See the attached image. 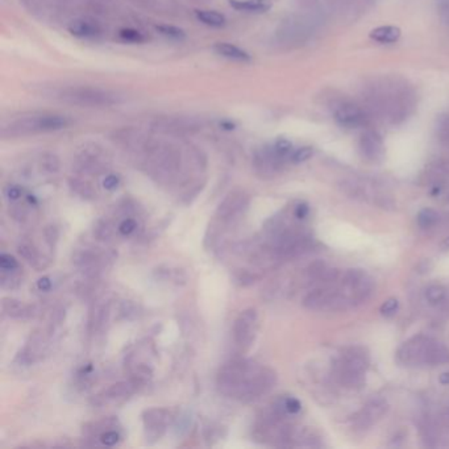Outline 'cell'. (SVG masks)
Here are the masks:
<instances>
[{
    "label": "cell",
    "mask_w": 449,
    "mask_h": 449,
    "mask_svg": "<svg viewBox=\"0 0 449 449\" xmlns=\"http://www.w3.org/2000/svg\"><path fill=\"white\" fill-rule=\"evenodd\" d=\"M276 382L274 370L260 367L249 360H232L224 364L217 374L220 393L245 403L264 397L274 388Z\"/></svg>",
    "instance_id": "6da1fadb"
},
{
    "label": "cell",
    "mask_w": 449,
    "mask_h": 449,
    "mask_svg": "<svg viewBox=\"0 0 449 449\" xmlns=\"http://www.w3.org/2000/svg\"><path fill=\"white\" fill-rule=\"evenodd\" d=\"M370 108L391 124L403 122L415 108V94L406 81L385 78L370 86Z\"/></svg>",
    "instance_id": "7a4b0ae2"
},
{
    "label": "cell",
    "mask_w": 449,
    "mask_h": 449,
    "mask_svg": "<svg viewBox=\"0 0 449 449\" xmlns=\"http://www.w3.org/2000/svg\"><path fill=\"white\" fill-rule=\"evenodd\" d=\"M448 358L447 348L426 336L411 337L399 347L397 352L399 364L405 367H434L445 362Z\"/></svg>",
    "instance_id": "3957f363"
},
{
    "label": "cell",
    "mask_w": 449,
    "mask_h": 449,
    "mask_svg": "<svg viewBox=\"0 0 449 449\" xmlns=\"http://www.w3.org/2000/svg\"><path fill=\"white\" fill-rule=\"evenodd\" d=\"M72 120L61 115L51 113H23L11 119L3 125V136H27L34 133L57 132L70 125Z\"/></svg>",
    "instance_id": "277c9868"
},
{
    "label": "cell",
    "mask_w": 449,
    "mask_h": 449,
    "mask_svg": "<svg viewBox=\"0 0 449 449\" xmlns=\"http://www.w3.org/2000/svg\"><path fill=\"white\" fill-rule=\"evenodd\" d=\"M48 95L80 107H113L122 102V96L119 92L90 86L60 87L53 92H48Z\"/></svg>",
    "instance_id": "5b68a950"
},
{
    "label": "cell",
    "mask_w": 449,
    "mask_h": 449,
    "mask_svg": "<svg viewBox=\"0 0 449 449\" xmlns=\"http://www.w3.org/2000/svg\"><path fill=\"white\" fill-rule=\"evenodd\" d=\"M369 355L362 347L348 348L334 365V376L346 388H360L369 367Z\"/></svg>",
    "instance_id": "8992f818"
},
{
    "label": "cell",
    "mask_w": 449,
    "mask_h": 449,
    "mask_svg": "<svg viewBox=\"0 0 449 449\" xmlns=\"http://www.w3.org/2000/svg\"><path fill=\"white\" fill-rule=\"evenodd\" d=\"M334 119L344 129H356L367 125V115L361 106L343 101L334 107Z\"/></svg>",
    "instance_id": "52a82bcc"
},
{
    "label": "cell",
    "mask_w": 449,
    "mask_h": 449,
    "mask_svg": "<svg viewBox=\"0 0 449 449\" xmlns=\"http://www.w3.org/2000/svg\"><path fill=\"white\" fill-rule=\"evenodd\" d=\"M258 315L255 308H246L236 317L234 324V340L239 347L249 348L255 341Z\"/></svg>",
    "instance_id": "ba28073f"
},
{
    "label": "cell",
    "mask_w": 449,
    "mask_h": 449,
    "mask_svg": "<svg viewBox=\"0 0 449 449\" xmlns=\"http://www.w3.org/2000/svg\"><path fill=\"white\" fill-rule=\"evenodd\" d=\"M145 438L149 443H154L163 438L170 420V412L165 408H151L144 412Z\"/></svg>",
    "instance_id": "9c48e42d"
},
{
    "label": "cell",
    "mask_w": 449,
    "mask_h": 449,
    "mask_svg": "<svg viewBox=\"0 0 449 449\" xmlns=\"http://www.w3.org/2000/svg\"><path fill=\"white\" fill-rule=\"evenodd\" d=\"M360 152L362 157L370 163H379L384 160L385 156V145L382 136L373 129H367L361 134L358 143Z\"/></svg>",
    "instance_id": "30bf717a"
},
{
    "label": "cell",
    "mask_w": 449,
    "mask_h": 449,
    "mask_svg": "<svg viewBox=\"0 0 449 449\" xmlns=\"http://www.w3.org/2000/svg\"><path fill=\"white\" fill-rule=\"evenodd\" d=\"M248 204H249V196L241 190H235V191H231L220 202L216 210V215L217 217L223 220H228L243 213L248 207Z\"/></svg>",
    "instance_id": "8fae6325"
},
{
    "label": "cell",
    "mask_w": 449,
    "mask_h": 449,
    "mask_svg": "<svg viewBox=\"0 0 449 449\" xmlns=\"http://www.w3.org/2000/svg\"><path fill=\"white\" fill-rule=\"evenodd\" d=\"M388 411V402L382 398H373L358 415L356 426L360 429H370Z\"/></svg>",
    "instance_id": "7c38bea8"
},
{
    "label": "cell",
    "mask_w": 449,
    "mask_h": 449,
    "mask_svg": "<svg viewBox=\"0 0 449 449\" xmlns=\"http://www.w3.org/2000/svg\"><path fill=\"white\" fill-rule=\"evenodd\" d=\"M77 161H78V165L81 166L82 170L86 173H98L102 170L103 166H104L102 152L96 146L84 148L81 153L78 154Z\"/></svg>",
    "instance_id": "4fadbf2b"
},
{
    "label": "cell",
    "mask_w": 449,
    "mask_h": 449,
    "mask_svg": "<svg viewBox=\"0 0 449 449\" xmlns=\"http://www.w3.org/2000/svg\"><path fill=\"white\" fill-rule=\"evenodd\" d=\"M213 49L217 56L229 61L240 62V63H248L252 61V56L248 51L229 42H216Z\"/></svg>",
    "instance_id": "5bb4252c"
},
{
    "label": "cell",
    "mask_w": 449,
    "mask_h": 449,
    "mask_svg": "<svg viewBox=\"0 0 449 449\" xmlns=\"http://www.w3.org/2000/svg\"><path fill=\"white\" fill-rule=\"evenodd\" d=\"M68 30L78 39H96L101 36L99 25L89 19H75L69 24Z\"/></svg>",
    "instance_id": "9a60e30c"
},
{
    "label": "cell",
    "mask_w": 449,
    "mask_h": 449,
    "mask_svg": "<svg viewBox=\"0 0 449 449\" xmlns=\"http://www.w3.org/2000/svg\"><path fill=\"white\" fill-rule=\"evenodd\" d=\"M402 32L394 25H382L370 32V39L379 44H394L400 39Z\"/></svg>",
    "instance_id": "2e32d148"
},
{
    "label": "cell",
    "mask_w": 449,
    "mask_h": 449,
    "mask_svg": "<svg viewBox=\"0 0 449 449\" xmlns=\"http://www.w3.org/2000/svg\"><path fill=\"white\" fill-rule=\"evenodd\" d=\"M231 6L237 11L249 13H264L270 10V0H231Z\"/></svg>",
    "instance_id": "e0dca14e"
},
{
    "label": "cell",
    "mask_w": 449,
    "mask_h": 449,
    "mask_svg": "<svg viewBox=\"0 0 449 449\" xmlns=\"http://www.w3.org/2000/svg\"><path fill=\"white\" fill-rule=\"evenodd\" d=\"M196 19L203 23L204 25L213 27V28H222L224 27L227 19L224 15L216 12V11L201 10L195 12Z\"/></svg>",
    "instance_id": "ac0fdd59"
},
{
    "label": "cell",
    "mask_w": 449,
    "mask_h": 449,
    "mask_svg": "<svg viewBox=\"0 0 449 449\" xmlns=\"http://www.w3.org/2000/svg\"><path fill=\"white\" fill-rule=\"evenodd\" d=\"M1 306H3V311L6 312V315H8L10 317L19 319V317L30 315V307L23 305L20 301H16L12 298H4Z\"/></svg>",
    "instance_id": "d6986e66"
},
{
    "label": "cell",
    "mask_w": 449,
    "mask_h": 449,
    "mask_svg": "<svg viewBox=\"0 0 449 449\" xmlns=\"http://www.w3.org/2000/svg\"><path fill=\"white\" fill-rule=\"evenodd\" d=\"M136 386L137 385L133 381L118 382V384H115L111 388H108L104 394H106V398L108 399L127 398V397H129L132 394Z\"/></svg>",
    "instance_id": "ffe728a7"
},
{
    "label": "cell",
    "mask_w": 449,
    "mask_h": 449,
    "mask_svg": "<svg viewBox=\"0 0 449 449\" xmlns=\"http://www.w3.org/2000/svg\"><path fill=\"white\" fill-rule=\"evenodd\" d=\"M18 252H19V255H20L25 261H28L31 265L37 267L41 263L39 251H37L30 241H21L19 246H18Z\"/></svg>",
    "instance_id": "44dd1931"
},
{
    "label": "cell",
    "mask_w": 449,
    "mask_h": 449,
    "mask_svg": "<svg viewBox=\"0 0 449 449\" xmlns=\"http://www.w3.org/2000/svg\"><path fill=\"white\" fill-rule=\"evenodd\" d=\"M70 187L75 194L80 195L83 199H94L96 196V193L94 191L92 186L82 179H70Z\"/></svg>",
    "instance_id": "7402d4cb"
},
{
    "label": "cell",
    "mask_w": 449,
    "mask_h": 449,
    "mask_svg": "<svg viewBox=\"0 0 449 449\" xmlns=\"http://www.w3.org/2000/svg\"><path fill=\"white\" fill-rule=\"evenodd\" d=\"M424 296L429 305H440L447 296V289L441 285H431L426 289Z\"/></svg>",
    "instance_id": "603a6c76"
},
{
    "label": "cell",
    "mask_w": 449,
    "mask_h": 449,
    "mask_svg": "<svg viewBox=\"0 0 449 449\" xmlns=\"http://www.w3.org/2000/svg\"><path fill=\"white\" fill-rule=\"evenodd\" d=\"M438 220H439V214L435 210H432V208H424V210H422L419 213L418 224L423 229L432 228L434 225L438 223Z\"/></svg>",
    "instance_id": "cb8c5ba5"
},
{
    "label": "cell",
    "mask_w": 449,
    "mask_h": 449,
    "mask_svg": "<svg viewBox=\"0 0 449 449\" xmlns=\"http://www.w3.org/2000/svg\"><path fill=\"white\" fill-rule=\"evenodd\" d=\"M157 31L160 32L163 34V37H167L170 40H184L186 37V33L184 30L178 28V27H174V25H167V24H163V25H158L157 27Z\"/></svg>",
    "instance_id": "d4e9b609"
},
{
    "label": "cell",
    "mask_w": 449,
    "mask_h": 449,
    "mask_svg": "<svg viewBox=\"0 0 449 449\" xmlns=\"http://www.w3.org/2000/svg\"><path fill=\"white\" fill-rule=\"evenodd\" d=\"M41 167L46 173H57L60 169V161L54 154H45L41 158Z\"/></svg>",
    "instance_id": "484cf974"
},
{
    "label": "cell",
    "mask_w": 449,
    "mask_h": 449,
    "mask_svg": "<svg viewBox=\"0 0 449 449\" xmlns=\"http://www.w3.org/2000/svg\"><path fill=\"white\" fill-rule=\"evenodd\" d=\"M314 154V149L311 146H302L299 149H296L291 157H290V161L293 163H302L310 160Z\"/></svg>",
    "instance_id": "4316f807"
},
{
    "label": "cell",
    "mask_w": 449,
    "mask_h": 449,
    "mask_svg": "<svg viewBox=\"0 0 449 449\" xmlns=\"http://www.w3.org/2000/svg\"><path fill=\"white\" fill-rule=\"evenodd\" d=\"M119 36H120L122 40L127 41V42H133V44H140V42L145 41L143 33L136 31V30H132V28L122 30V31L119 32Z\"/></svg>",
    "instance_id": "83f0119b"
},
{
    "label": "cell",
    "mask_w": 449,
    "mask_h": 449,
    "mask_svg": "<svg viewBox=\"0 0 449 449\" xmlns=\"http://www.w3.org/2000/svg\"><path fill=\"white\" fill-rule=\"evenodd\" d=\"M398 299L390 298V299H388V301L381 306V314L386 317H394V315L398 312Z\"/></svg>",
    "instance_id": "f1b7e54d"
},
{
    "label": "cell",
    "mask_w": 449,
    "mask_h": 449,
    "mask_svg": "<svg viewBox=\"0 0 449 449\" xmlns=\"http://www.w3.org/2000/svg\"><path fill=\"white\" fill-rule=\"evenodd\" d=\"M0 267L3 269V272H13L19 267L18 260L11 255H0Z\"/></svg>",
    "instance_id": "f546056e"
},
{
    "label": "cell",
    "mask_w": 449,
    "mask_h": 449,
    "mask_svg": "<svg viewBox=\"0 0 449 449\" xmlns=\"http://www.w3.org/2000/svg\"><path fill=\"white\" fill-rule=\"evenodd\" d=\"M435 3L440 19L449 27V0H435Z\"/></svg>",
    "instance_id": "4dcf8cb0"
},
{
    "label": "cell",
    "mask_w": 449,
    "mask_h": 449,
    "mask_svg": "<svg viewBox=\"0 0 449 449\" xmlns=\"http://www.w3.org/2000/svg\"><path fill=\"white\" fill-rule=\"evenodd\" d=\"M99 440L102 441V444H104V445L113 447V445H115V444L120 440V435H119L116 431L110 429V431H104V432H102Z\"/></svg>",
    "instance_id": "1f68e13d"
},
{
    "label": "cell",
    "mask_w": 449,
    "mask_h": 449,
    "mask_svg": "<svg viewBox=\"0 0 449 449\" xmlns=\"http://www.w3.org/2000/svg\"><path fill=\"white\" fill-rule=\"evenodd\" d=\"M95 235H96V237H98L99 240H107V239H110L111 235H113L110 224H108L107 222H101L99 224L96 225V228H95Z\"/></svg>",
    "instance_id": "d6a6232c"
},
{
    "label": "cell",
    "mask_w": 449,
    "mask_h": 449,
    "mask_svg": "<svg viewBox=\"0 0 449 449\" xmlns=\"http://www.w3.org/2000/svg\"><path fill=\"white\" fill-rule=\"evenodd\" d=\"M137 228V223L134 219H124L119 225V232L124 236L131 235Z\"/></svg>",
    "instance_id": "836d02e7"
},
{
    "label": "cell",
    "mask_w": 449,
    "mask_h": 449,
    "mask_svg": "<svg viewBox=\"0 0 449 449\" xmlns=\"http://www.w3.org/2000/svg\"><path fill=\"white\" fill-rule=\"evenodd\" d=\"M119 184H120V178L115 174H110L103 179V187L106 190H115Z\"/></svg>",
    "instance_id": "e575fe53"
},
{
    "label": "cell",
    "mask_w": 449,
    "mask_h": 449,
    "mask_svg": "<svg viewBox=\"0 0 449 449\" xmlns=\"http://www.w3.org/2000/svg\"><path fill=\"white\" fill-rule=\"evenodd\" d=\"M45 240H46V243L53 246V245L57 243V240H58V231H57V228L56 227H48L46 229H45Z\"/></svg>",
    "instance_id": "d590c367"
},
{
    "label": "cell",
    "mask_w": 449,
    "mask_h": 449,
    "mask_svg": "<svg viewBox=\"0 0 449 449\" xmlns=\"http://www.w3.org/2000/svg\"><path fill=\"white\" fill-rule=\"evenodd\" d=\"M21 195H23V190L19 186H10L7 189V198L10 201H18V199H20Z\"/></svg>",
    "instance_id": "8d00e7d4"
},
{
    "label": "cell",
    "mask_w": 449,
    "mask_h": 449,
    "mask_svg": "<svg viewBox=\"0 0 449 449\" xmlns=\"http://www.w3.org/2000/svg\"><path fill=\"white\" fill-rule=\"evenodd\" d=\"M37 287L41 291H49L51 289V281L49 277H42L37 281Z\"/></svg>",
    "instance_id": "74e56055"
},
{
    "label": "cell",
    "mask_w": 449,
    "mask_h": 449,
    "mask_svg": "<svg viewBox=\"0 0 449 449\" xmlns=\"http://www.w3.org/2000/svg\"><path fill=\"white\" fill-rule=\"evenodd\" d=\"M308 211H310L308 205H307V204L302 203L299 204V205H296L294 214H296L298 219H305L307 215H308Z\"/></svg>",
    "instance_id": "f35d334b"
},
{
    "label": "cell",
    "mask_w": 449,
    "mask_h": 449,
    "mask_svg": "<svg viewBox=\"0 0 449 449\" xmlns=\"http://www.w3.org/2000/svg\"><path fill=\"white\" fill-rule=\"evenodd\" d=\"M440 384L443 385H449V372H444L441 373L439 377Z\"/></svg>",
    "instance_id": "ab89813d"
},
{
    "label": "cell",
    "mask_w": 449,
    "mask_h": 449,
    "mask_svg": "<svg viewBox=\"0 0 449 449\" xmlns=\"http://www.w3.org/2000/svg\"><path fill=\"white\" fill-rule=\"evenodd\" d=\"M440 249H441L443 252L449 251V237H447V239H444V240H443V243L440 244Z\"/></svg>",
    "instance_id": "60d3db41"
},
{
    "label": "cell",
    "mask_w": 449,
    "mask_h": 449,
    "mask_svg": "<svg viewBox=\"0 0 449 449\" xmlns=\"http://www.w3.org/2000/svg\"><path fill=\"white\" fill-rule=\"evenodd\" d=\"M361 1H364V0H361ZM365 1H370V0H365Z\"/></svg>",
    "instance_id": "b9f144b4"
}]
</instances>
